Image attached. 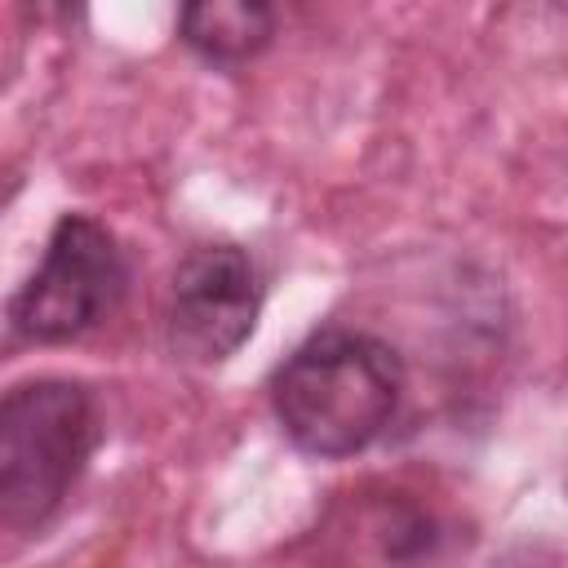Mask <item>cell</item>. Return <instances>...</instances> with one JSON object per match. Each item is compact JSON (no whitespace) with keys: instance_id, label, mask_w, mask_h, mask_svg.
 <instances>
[{"instance_id":"obj_1","label":"cell","mask_w":568,"mask_h":568,"mask_svg":"<svg viewBox=\"0 0 568 568\" xmlns=\"http://www.w3.org/2000/svg\"><path fill=\"white\" fill-rule=\"evenodd\" d=\"M404 399V359L355 328L311 333L271 377V413L293 448L337 462L382 439Z\"/></svg>"},{"instance_id":"obj_2","label":"cell","mask_w":568,"mask_h":568,"mask_svg":"<svg viewBox=\"0 0 568 568\" xmlns=\"http://www.w3.org/2000/svg\"><path fill=\"white\" fill-rule=\"evenodd\" d=\"M102 439V413L89 386L67 377L18 382L0 404V524L9 532L44 528Z\"/></svg>"},{"instance_id":"obj_3","label":"cell","mask_w":568,"mask_h":568,"mask_svg":"<svg viewBox=\"0 0 568 568\" xmlns=\"http://www.w3.org/2000/svg\"><path fill=\"white\" fill-rule=\"evenodd\" d=\"M129 288V262L111 226L89 213H62L40 266L9 297V328L31 346H62L98 328Z\"/></svg>"},{"instance_id":"obj_4","label":"cell","mask_w":568,"mask_h":568,"mask_svg":"<svg viewBox=\"0 0 568 568\" xmlns=\"http://www.w3.org/2000/svg\"><path fill=\"white\" fill-rule=\"evenodd\" d=\"M262 315V275L240 244H200L191 248L164 297V337L169 351L186 364L231 359L257 328Z\"/></svg>"},{"instance_id":"obj_5","label":"cell","mask_w":568,"mask_h":568,"mask_svg":"<svg viewBox=\"0 0 568 568\" xmlns=\"http://www.w3.org/2000/svg\"><path fill=\"white\" fill-rule=\"evenodd\" d=\"M178 36L195 58L240 67L271 44L275 9L262 0H195L178 9Z\"/></svg>"},{"instance_id":"obj_6","label":"cell","mask_w":568,"mask_h":568,"mask_svg":"<svg viewBox=\"0 0 568 568\" xmlns=\"http://www.w3.org/2000/svg\"><path fill=\"white\" fill-rule=\"evenodd\" d=\"M501 568H550V564H537V559H524V555H515V559H506Z\"/></svg>"}]
</instances>
